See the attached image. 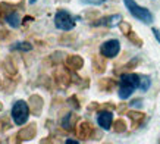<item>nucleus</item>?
I'll return each instance as SVG.
<instances>
[{"label": "nucleus", "mask_w": 160, "mask_h": 144, "mask_svg": "<svg viewBox=\"0 0 160 144\" xmlns=\"http://www.w3.org/2000/svg\"><path fill=\"white\" fill-rule=\"evenodd\" d=\"M126 37H128V40H129V41H131V43L134 44V46H137V47H142L144 41H142V39H141V37H140V35H138L137 33L131 31V33L128 34Z\"/></svg>", "instance_id": "obj_22"}, {"label": "nucleus", "mask_w": 160, "mask_h": 144, "mask_svg": "<svg viewBox=\"0 0 160 144\" xmlns=\"http://www.w3.org/2000/svg\"><path fill=\"white\" fill-rule=\"evenodd\" d=\"M5 21L12 28H19L21 25H22V18H21V15L18 13V10H10L9 13L5 16Z\"/></svg>", "instance_id": "obj_18"}, {"label": "nucleus", "mask_w": 160, "mask_h": 144, "mask_svg": "<svg viewBox=\"0 0 160 144\" xmlns=\"http://www.w3.org/2000/svg\"><path fill=\"white\" fill-rule=\"evenodd\" d=\"M29 105L28 101L25 100H16L12 106V111H10V116L16 125H25V122L29 118Z\"/></svg>", "instance_id": "obj_3"}, {"label": "nucleus", "mask_w": 160, "mask_h": 144, "mask_svg": "<svg viewBox=\"0 0 160 144\" xmlns=\"http://www.w3.org/2000/svg\"><path fill=\"white\" fill-rule=\"evenodd\" d=\"M72 74H73V71H71L69 68L68 69H66V68H58L53 74L54 84L58 87H60V88L69 87V84L72 82Z\"/></svg>", "instance_id": "obj_6"}, {"label": "nucleus", "mask_w": 160, "mask_h": 144, "mask_svg": "<svg viewBox=\"0 0 160 144\" xmlns=\"http://www.w3.org/2000/svg\"><path fill=\"white\" fill-rule=\"evenodd\" d=\"M2 69H3L6 77H18V63L13 59V56H8L2 62Z\"/></svg>", "instance_id": "obj_12"}, {"label": "nucleus", "mask_w": 160, "mask_h": 144, "mask_svg": "<svg viewBox=\"0 0 160 144\" xmlns=\"http://www.w3.org/2000/svg\"><path fill=\"white\" fill-rule=\"evenodd\" d=\"M68 103L72 106L73 109H77V111L79 109V107H81V105H79V101H78V97L77 96H71V97H69V99H68Z\"/></svg>", "instance_id": "obj_29"}, {"label": "nucleus", "mask_w": 160, "mask_h": 144, "mask_svg": "<svg viewBox=\"0 0 160 144\" xmlns=\"http://www.w3.org/2000/svg\"><path fill=\"white\" fill-rule=\"evenodd\" d=\"M94 126H92L91 122H88V121H81V122H78L77 126H75V134L79 140H90L91 137H94Z\"/></svg>", "instance_id": "obj_7"}, {"label": "nucleus", "mask_w": 160, "mask_h": 144, "mask_svg": "<svg viewBox=\"0 0 160 144\" xmlns=\"http://www.w3.org/2000/svg\"><path fill=\"white\" fill-rule=\"evenodd\" d=\"M0 85H2V81H0Z\"/></svg>", "instance_id": "obj_39"}, {"label": "nucleus", "mask_w": 160, "mask_h": 144, "mask_svg": "<svg viewBox=\"0 0 160 144\" xmlns=\"http://www.w3.org/2000/svg\"><path fill=\"white\" fill-rule=\"evenodd\" d=\"M77 140H66V144H77Z\"/></svg>", "instance_id": "obj_35"}, {"label": "nucleus", "mask_w": 160, "mask_h": 144, "mask_svg": "<svg viewBox=\"0 0 160 144\" xmlns=\"http://www.w3.org/2000/svg\"><path fill=\"white\" fill-rule=\"evenodd\" d=\"M82 3H85V5H92V6H100L103 5L104 2H107V0H81Z\"/></svg>", "instance_id": "obj_30"}, {"label": "nucleus", "mask_w": 160, "mask_h": 144, "mask_svg": "<svg viewBox=\"0 0 160 144\" xmlns=\"http://www.w3.org/2000/svg\"><path fill=\"white\" fill-rule=\"evenodd\" d=\"M28 2H29V5H34V3L37 2V0H28Z\"/></svg>", "instance_id": "obj_36"}, {"label": "nucleus", "mask_w": 160, "mask_h": 144, "mask_svg": "<svg viewBox=\"0 0 160 144\" xmlns=\"http://www.w3.org/2000/svg\"><path fill=\"white\" fill-rule=\"evenodd\" d=\"M3 111V103H2V101H0V112Z\"/></svg>", "instance_id": "obj_37"}, {"label": "nucleus", "mask_w": 160, "mask_h": 144, "mask_svg": "<svg viewBox=\"0 0 160 144\" xmlns=\"http://www.w3.org/2000/svg\"><path fill=\"white\" fill-rule=\"evenodd\" d=\"M129 105L131 107H142V99H134Z\"/></svg>", "instance_id": "obj_32"}, {"label": "nucleus", "mask_w": 160, "mask_h": 144, "mask_svg": "<svg viewBox=\"0 0 160 144\" xmlns=\"http://www.w3.org/2000/svg\"><path fill=\"white\" fill-rule=\"evenodd\" d=\"M16 84H18V78L13 80L12 77H6L3 81H2V88H3V91L6 94H10V93H13L16 90Z\"/></svg>", "instance_id": "obj_19"}, {"label": "nucleus", "mask_w": 160, "mask_h": 144, "mask_svg": "<svg viewBox=\"0 0 160 144\" xmlns=\"http://www.w3.org/2000/svg\"><path fill=\"white\" fill-rule=\"evenodd\" d=\"M126 128H128V125H126L125 119H122V118H119V119L113 121V125H112V131L113 132H116V134H122V132H125Z\"/></svg>", "instance_id": "obj_21"}, {"label": "nucleus", "mask_w": 160, "mask_h": 144, "mask_svg": "<svg viewBox=\"0 0 160 144\" xmlns=\"http://www.w3.org/2000/svg\"><path fill=\"white\" fill-rule=\"evenodd\" d=\"M121 52V41L116 39H110L104 41V43L100 46V53L106 59H113L116 58L118 54Z\"/></svg>", "instance_id": "obj_5"}, {"label": "nucleus", "mask_w": 160, "mask_h": 144, "mask_svg": "<svg viewBox=\"0 0 160 144\" xmlns=\"http://www.w3.org/2000/svg\"><path fill=\"white\" fill-rule=\"evenodd\" d=\"M58 2H65V3H68L69 0H58Z\"/></svg>", "instance_id": "obj_38"}, {"label": "nucleus", "mask_w": 160, "mask_h": 144, "mask_svg": "<svg viewBox=\"0 0 160 144\" xmlns=\"http://www.w3.org/2000/svg\"><path fill=\"white\" fill-rule=\"evenodd\" d=\"M126 115L129 118L132 124V128H138L140 125H142V122L146 121V115L142 113V112H137V111H128L126 112Z\"/></svg>", "instance_id": "obj_17"}, {"label": "nucleus", "mask_w": 160, "mask_h": 144, "mask_svg": "<svg viewBox=\"0 0 160 144\" xmlns=\"http://www.w3.org/2000/svg\"><path fill=\"white\" fill-rule=\"evenodd\" d=\"M65 65L66 68H69L71 71H79L82 69L84 66V59L79 56V54H68L66 59H65Z\"/></svg>", "instance_id": "obj_13"}, {"label": "nucleus", "mask_w": 160, "mask_h": 144, "mask_svg": "<svg viewBox=\"0 0 160 144\" xmlns=\"http://www.w3.org/2000/svg\"><path fill=\"white\" fill-rule=\"evenodd\" d=\"M9 35H10V33L8 31V29L0 28V41H5V40H8V39H9Z\"/></svg>", "instance_id": "obj_31"}, {"label": "nucleus", "mask_w": 160, "mask_h": 144, "mask_svg": "<svg viewBox=\"0 0 160 144\" xmlns=\"http://www.w3.org/2000/svg\"><path fill=\"white\" fill-rule=\"evenodd\" d=\"M37 135V124L31 122V124L25 125L24 128H21L16 134V143H25V141H31L32 138H35Z\"/></svg>", "instance_id": "obj_8"}, {"label": "nucleus", "mask_w": 160, "mask_h": 144, "mask_svg": "<svg viewBox=\"0 0 160 144\" xmlns=\"http://www.w3.org/2000/svg\"><path fill=\"white\" fill-rule=\"evenodd\" d=\"M122 21V16L119 13H115V15H109V16H103L100 19H96L92 21L91 25L92 27H107V28H113L119 25V22Z\"/></svg>", "instance_id": "obj_9"}, {"label": "nucleus", "mask_w": 160, "mask_h": 144, "mask_svg": "<svg viewBox=\"0 0 160 144\" xmlns=\"http://www.w3.org/2000/svg\"><path fill=\"white\" fill-rule=\"evenodd\" d=\"M97 124L102 130H110L112 125H113V113H112V111H98Z\"/></svg>", "instance_id": "obj_11"}, {"label": "nucleus", "mask_w": 160, "mask_h": 144, "mask_svg": "<svg viewBox=\"0 0 160 144\" xmlns=\"http://www.w3.org/2000/svg\"><path fill=\"white\" fill-rule=\"evenodd\" d=\"M12 126H13V125H12V122H10V119L8 116H2V118H0V134L9 131Z\"/></svg>", "instance_id": "obj_23"}, {"label": "nucleus", "mask_w": 160, "mask_h": 144, "mask_svg": "<svg viewBox=\"0 0 160 144\" xmlns=\"http://www.w3.org/2000/svg\"><path fill=\"white\" fill-rule=\"evenodd\" d=\"M123 3H125L128 12H129L134 18H137L138 21L144 22V24H151V22H153V19H154V18H153V13H151L147 8L140 6L135 0H123Z\"/></svg>", "instance_id": "obj_2"}, {"label": "nucleus", "mask_w": 160, "mask_h": 144, "mask_svg": "<svg viewBox=\"0 0 160 144\" xmlns=\"http://www.w3.org/2000/svg\"><path fill=\"white\" fill-rule=\"evenodd\" d=\"M28 105H29V111L34 116H40L41 112H43V107H44V100L43 97L40 94H31L28 100Z\"/></svg>", "instance_id": "obj_10"}, {"label": "nucleus", "mask_w": 160, "mask_h": 144, "mask_svg": "<svg viewBox=\"0 0 160 144\" xmlns=\"http://www.w3.org/2000/svg\"><path fill=\"white\" fill-rule=\"evenodd\" d=\"M75 37H77V35H72V34L65 33L63 35H60V37H59V43L63 44V46H71V44H72V41L75 40Z\"/></svg>", "instance_id": "obj_25"}, {"label": "nucleus", "mask_w": 160, "mask_h": 144, "mask_svg": "<svg viewBox=\"0 0 160 144\" xmlns=\"http://www.w3.org/2000/svg\"><path fill=\"white\" fill-rule=\"evenodd\" d=\"M140 88V75L134 72H125L119 78V99L126 100L132 96V93Z\"/></svg>", "instance_id": "obj_1"}, {"label": "nucleus", "mask_w": 160, "mask_h": 144, "mask_svg": "<svg viewBox=\"0 0 160 144\" xmlns=\"http://www.w3.org/2000/svg\"><path fill=\"white\" fill-rule=\"evenodd\" d=\"M138 63H140V59H138V58H134V59H131V60H129L128 63H125V65L122 66V69H123V71H131V69H134V68H135Z\"/></svg>", "instance_id": "obj_27"}, {"label": "nucleus", "mask_w": 160, "mask_h": 144, "mask_svg": "<svg viewBox=\"0 0 160 144\" xmlns=\"http://www.w3.org/2000/svg\"><path fill=\"white\" fill-rule=\"evenodd\" d=\"M77 121H78V115L69 112L60 119V126H62L65 131H75V126H77Z\"/></svg>", "instance_id": "obj_14"}, {"label": "nucleus", "mask_w": 160, "mask_h": 144, "mask_svg": "<svg viewBox=\"0 0 160 144\" xmlns=\"http://www.w3.org/2000/svg\"><path fill=\"white\" fill-rule=\"evenodd\" d=\"M118 27H119V29L122 31V34H123V35H128V34L132 31L131 24H129V22H126V21H121Z\"/></svg>", "instance_id": "obj_26"}, {"label": "nucleus", "mask_w": 160, "mask_h": 144, "mask_svg": "<svg viewBox=\"0 0 160 144\" xmlns=\"http://www.w3.org/2000/svg\"><path fill=\"white\" fill-rule=\"evenodd\" d=\"M32 21H34V18H32V16H25V18H22V24H31V22H32Z\"/></svg>", "instance_id": "obj_34"}, {"label": "nucleus", "mask_w": 160, "mask_h": 144, "mask_svg": "<svg viewBox=\"0 0 160 144\" xmlns=\"http://www.w3.org/2000/svg\"><path fill=\"white\" fill-rule=\"evenodd\" d=\"M106 68H107L106 58L103 56L102 53H100V54H96V56L92 58V71L96 72V74H103V72L106 71Z\"/></svg>", "instance_id": "obj_16"}, {"label": "nucleus", "mask_w": 160, "mask_h": 144, "mask_svg": "<svg viewBox=\"0 0 160 144\" xmlns=\"http://www.w3.org/2000/svg\"><path fill=\"white\" fill-rule=\"evenodd\" d=\"M98 10H88V12H85V13H84V16H85V18H87L88 21H96L98 18Z\"/></svg>", "instance_id": "obj_28"}, {"label": "nucleus", "mask_w": 160, "mask_h": 144, "mask_svg": "<svg viewBox=\"0 0 160 144\" xmlns=\"http://www.w3.org/2000/svg\"><path fill=\"white\" fill-rule=\"evenodd\" d=\"M32 50V44L29 41H16L10 46V52H31Z\"/></svg>", "instance_id": "obj_20"}, {"label": "nucleus", "mask_w": 160, "mask_h": 144, "mask_svg": "<svg viewBox=\"0 0 160 144\" xmlns=\"http://www.w3.org/2000/svg\"><path fill=\"white\" fill-rule=\"evenodd\" d=\"M151 87V78L148 75H140V90L147 91Z\"/></svg>", "instance_id": "obj_24"}, {"label": "nucleus", "mask_w": 160, "mask_h": 144, "mask_svg": "<svg viewBox=\"0 0 160 144\" xmlns=\"http://www.w3.org/2000/svg\"><path fill=\"white\" fill-rule=\"evenodd\" d=\"M151 31H153V34H154L156 40H157V41H159V43H160V29H159V28H153V29H151Z\"/></svg>", "instance_id": "obj_33"}, {"label": "nucleus", "mask_w": 160, "mask_h": 144, "mask_svg": "<svg viewBox=\"0 0 160 144\" xmlns=\"http://www.w3.org/2000/svg\"><path fill=\"white\" fill-rule=\"evenodd\" d=\"M116 85H118V82H116V80H113V78H100L97 82L98 90L103 93H112L116 88Z\"/></svg>", "instance_id": "obj_15"}, {"label": "nucleus", "mask_w": 160, "mask_h": 144, "mask_svg": "<svg viewBox=\"0 0 160 144\" xmlns=\"http://www.w3.org/2000/svg\"><path fill=\"white\" fill-rule=\"evenodd\" d=\"M54 25L60 31H72L75 28V18L68 10L60 9L54 15Z\"/></svg>", "instance_id": "obj_4"}]
</instances>
